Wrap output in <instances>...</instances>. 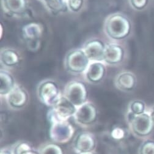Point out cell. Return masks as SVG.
Here are the masks:
<instances>
[{"label": "cell", "instance_id": "ffe728a7", "mask_svg": "<svg viewBox=\"0 0 154 154\" xmlns=\"http://www.w3.org/2000/svg\"><path fill=\"white\" fill-rule=\"evenodd\" d=\"M46 6L54 15L67 9V5L63 0H43Z\"/></svg>", "mask_w": 154, "mask_h": 154}, {"label": "cell", "instance_id": "4fadbf2b", "mask_svg": "<svg viewBox=\"0 0 154 154\" xmlns=\"http://www.w3.org/2000/svg\"><path fill=\"white\" fill-rule=\"evenodd\" d=\"M124 50L117 44H110L105 47L104 52V61L110 64L120 63L123 58Z\"/></svg>", "mask_w": 154, "mask_h": 154}, {"label": "cell", "instance_id": "e0dca14e", "mask_svg": "<svg viewBox=\"0 0 154 154\" xmlns=\"http://www.w3.org/2000/svg\"><path fill=\"white\" fill-rule=\"evenodd\" d=\"M0 76H1L0 94L2 96H7L15 86L14 79L10 73L5 71H1Z\"/></svg>", "mask_w": 154, "mask_h": 154}, {"label": "cell", "instance_id": "8992f818", "mask_svg": "<svg viewBox=\"0 0 154 154\" xmlns=\"http://www.w3.org/2000/svg\"><path fill=\"white\" fill-rule=\"evenodd\" d=\"M64 96L77 108L88 102L87 88L81 82H70L65 88Z\"/></svg>", "mask_w": 154, "mask_h": 154}, {"label": "cell", "instance_id": "7402d4cb", "mask_svg": "<svg viewBox=\"0 0 154 154\" xmlns=\"http://www.w3.org/2000/svg\"><path fill=\"white\" fill-rule=\"evenodd\" d=\"M145 104L140 100H134L130 103L128 107V112H130L135 115H140L144 113Z\"/></svg>", "mask_w": 154, "mask_h": 154}, {"label": "cell", "instance_id": "5bb4252c", "mask_svg": "<svg viewBox=\"0 0 154 154\" xmlns=\"http://www.w3.org/2000/svg\"><path fill=\"white\" fill-rule=\"evenodd\" d=\"M3 8L9 15H21L26 10V0H2Z\"/></svg>", "mask_w": 154, "mask_h": 154}, {"label": "cell", "instance_id": "8fae6325", "mask_svg": "<svg viewBox=\"0 0 154 154\" xmlns=\"http://www.w3.org/2000/svg\"><path fill=\"white\" fill-rule=\"evenodd\" d=\"M105 49L104 44L101 41L94 39L85 44L84 51L89 60L101 61L104 60Z\"/></svg>", "mask_w": 154, "mask_h": 154}, {"label": "cell", "instance_id": "9a60e30c", "mask_svg": "<svg viewBox=\"0 0 154 154\" xmlns=\"http://www.w3.org/2000/svg\"><path fill=\"white\" fill-rule=\"evenodd\" d=\"M105 66L100 63H94L91 64L86 73L88 80L94 83L100 82L105 75Z\"/></svg>", "mask_w": 154, "mask_h": 154}, {"label": "cell", "instance_id": "cb8c5ba5", "mask_svg": "<svg viewBox=\"0 0 154 154\" xmlns=\"http://www.w3.org/2000/svg\"><path fill=\"white\" fill-rule=\"evenodd\" d=\"M125 135L124 130L120 127H116L113 128L111 132V137L115 140H121L124 139Z\"/></svg>", "mask_w": 154, "mask_h": 154}, {"label": "cell", "instance_id": "3957f363", "mask_svg": "<svg viewBox=\"0 0 154 154\" xmlns=\"http://www.w3.org/2000/svg\"><path fill=\"white\" fill-rule=\"evenodd\" d=\"M50 125L49 137L53 143L66 144L73 138L75 128L69 121L56 122Z\"/></svg>", "mask_w": 154, "mask_h": 154}, {"label": "cell", "instance_id": "7c38bea8", "mask_svg": "<svg viewBox=\"0 0 154 154\" xmlns=\"http://www.w3.org/2000/svg\"><path fill=\"white\" fill-rule=\"evenodd\" d=\"M44 32L42 25L32 22L25 25L22 30V35L26 42L40 40Z\"/></svg>", "mask_w": 154, "mask_h": 154}, {"label": "cell", "instance_id": "ac0fdd59", "mask_svg": "<svg viewBox=\"0 0 154 154\" xmlns=\"http://www.w3.org/2000/svg\"><path fill=\"white\" fill-rule=\"evenodd\" d=\"M13 154H39L38 150L35 149L29 143L19 141L11 146Z\"/></svg>", "mask_w": 154, "mask_h": 154}, {"label": "cell", "instance_id": "603a6c76", "mask_svg": "<svg viewBox=\"0 0 154 154\" xmlns=\"http://www.w3.org/2000/svg\"><path fill=\"white\" fill-rule=\"evenodd\" d=\"M140 154H154V141L146 140L143 143L139 149Z\"/></svg>", "mask_w": 154, "mask_h": 154}, {"label": "cell", "instance_id": "d4e9b609", "mask_svg": "<svg viewBox=\"0 0 154 154\" xmlns=\"http://www.w3.org/2000/svg\"><path fill=\"white\" fill-rule=\"evenodd\" d=\"M132 6L137 9L144 8L147 3V0H130Z\"/></svg>", "mask_w": 154, "mask_h": 154}, {"label": "cell", "instance_id": "83f0119b", "mask_svg": "<svg viewBox=\"0 0 154 154\" xmlns=\"http://www.w3.org/2000/svg\"><path fill=\"white\" fill-rule=\"evenodd\" d=\"M80 154H97L95 151L94 152H87V153H80Z\"/></svg>", "mask_w": 154, "mask_h": 154}, {"label": "cell", "instance_id": "277c9868", "mask_svg": "<svg viewBox=\"0 0 154 154\" xmlns=\"http://www.w3.org/2000/svg\"><path fill=\"white\" fill-rule=\"evenodd\" d=\"M99 111L96 106L90 102L77 108L73 116L75 123L83 128H89L97 122Z\"/></svg>", "mask_w": 154, "mask_h": 154}, {"label": "cell", "instance_id": "30bf717a", "mask_svg": "<svg viewBox=\"0 0 154 154\" xmlns=\"http://www.w3.org/2000/svg\"><path fill=\"white\" fill-rule=\"evenodd\" d=\"M6 97L8 106L14 110H20L25 107L29 99L26 90L19 85H15Z\"/></svg>", "mask_w": 154, "mask_h": 154}, {"label": "cell", "instance_id": "2e32d148", "mask_svg": "<svg viewBox=\"0 0 154 154\" xmlns=\"http://www.w3.org/2000/svg\"><path fill=\"white\" fill-rule=\"evenodd\" d=\"M116 83L118 89L124 91H129L135 86L136 79L130 72H123L118 76Z\"/></svg>", "mask_w": 154, "mask_h": 154}, {"label": "cell", "instance_id": "52a82bcc", "mask_svg": "<svg viewBox=\"0 0 154 154\" xmlns=\"http://www.w3.org/2000/svg\"><path fill=\"white\" fill-rule=\"evenodd\" d=\"M128 124L132 133L138 137L149 135L154 127V122L150 116L146 112L136 115Z\"/></svg>", "mask_w": 154, "mask_h": 154}, {"label": "cell", "instance_id": "9c48e42d", "mask_svg": "<svg viewBox=\"0 0 154 154\" xmlns=\"http://www.w3.org/2000/svg\"><path fill=\"white\" fill-rule=\"evenodd\" d=\"M97 147V140L94 134L89 131H82L75 137L73 149L76 154L95 151Z\"/></svg>", "mask_w": 154, "mask_h": 154}, {"label": "cell", "instance_id": "5b68a950", "mask_svg": "<svg viewBox=\"0 0 154 154\" xmlns=\"http://www.w3.org/2000/svg\"><path fill=\"white\" fill-rule=\"evenodd\" d=\"M37 95L39 100L49 108L54 106L62 97L58 86L52 81H46L40 84Z\"/></svg>", "mask_w": 154, "mask_h": 154}, {"label": "cell", "instance_id": "d6986e66", "mask_svg": "<svg viewBox=\"0 0 154 154\" xmlns=\"http://www.w3.org/2000/svg\"><path fill=\"white\" fill-rule=\"evenodd\" d=\"M19 56L17 52L11 49H5L1 52V61L6 66H14L19 63Z\"/></svg>", "mask_w": 154, "mask_h": 154}, {"label": "cell", "instance_id": "ba28073f", "mask_svg": "<svg viewBox=\"0 0 154 154\" xmlns=\"http://www.w3.org/2000/svg\"><path fill=\"white\" fill-rule=\"evenodd\" d=\"M88 57L82 50L70 51L66 59V67L67 70L75 73L84 72L89 64Z\"/></svg>", "mask_w": 154, "mask_h": 154}, {"label": "cell", "instance_id": "6da1fadb", "mask_svg": "<svg viewBox=\"0 0 154 154\" xmlns=\"http://www.w3.org/2000/svg\"><path fill=\"white\" fill-rule=\"evenodd\" d=\"M76 109L77 107L64 96H62L56 103L48 109L47 119L50 124L56 122L69 121L71 118H73Z\"/></svg>", "mask_w": 154, "mask_h": 154}, {"label": "cell", "instance_id": "44dd1931", "mask_svg": "<svg viewBox=\"0 0 154 154\" xmlns=\"http://www.w3.org/2000/svg\"><path fill=\"white\" fill-rule=\"evenodd\" d=\"M38 150L39 154H64L63 148L58 144L53 142L42 145Z\"/></svg>", "mask_w": 154, "mask_h": 154}, {"label": "cell", "instance_id": "7a4b0ae2", "mask_svg": "<svg viewBox=\"0 0 154 154\" xmlns=\"http://www.w3.org/2000/svg\"><path fill=\"white\" fill-rule=\"evenodd\" d=\"M105 29L110 37L114 39H122L130 33L131 25L125 16L116 14L108 18L106 22Z\"/></svg>", "mask_w": 154, "mask_h": 154}, {"label": "cell", "instance_id": "4316f807", "mask_svg": "<svg viewBox=\"0 0 154 154\" xmlns=\"http://www.w3.org/2000/svg\"><path fill=\"white\" fill-rule=\"evenodd\" d=\"M150 116V117H151L152 121H153V122H154V108H153V109H152V112H151Z\"/></svg>", "mask_w": 154, "mask_h": 154}, {"label": "cell", "instance_id": "484cf974", "mask_svg": "<svg viewBox=\"0 0 154 154\" xmlns=\"http://www.w3.org/2000/svg\"><path fill=\"white\" fill-rule=\"evenodd\" d=\"M0 154H13L11 146L3 147L0 151Z\"/></svg>", "mask_w": 154, "mask_h": 154}]
</instances>
